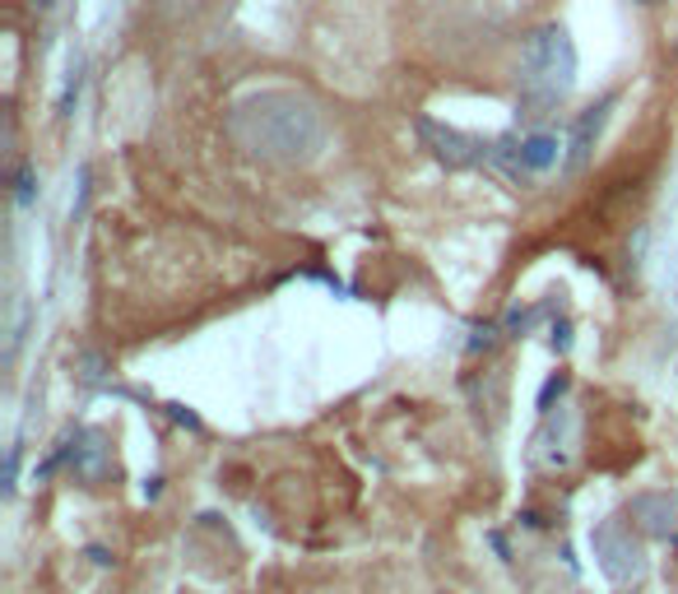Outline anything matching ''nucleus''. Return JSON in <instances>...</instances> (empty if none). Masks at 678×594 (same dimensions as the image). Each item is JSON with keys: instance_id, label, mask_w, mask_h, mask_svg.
<instances>
[{"instance_id": "f257e3e1", "label": "nucleus", "mask_w": 678, "mask_h": 594, "mask_svg": "<svg viewBox=\"0 0 678 594\" xmlns=\"http://www.w3.org/2000/svg\"><path fill=\"white\" fill-rule=\"evenodd\" d=\"M233 135L260 159L274 163H307L325 145V121L298 94H260L233 108Z\"/></svg>"}, {"instance_id": "f03ea898", "label": "nucleus", "mask_w": 678, "mask_h": 594, "mask_svg": "<svg viewBox=\"0 0 678 594\" xmlns=\"http://www.w3.org/2000/svg\"><path fill=\"white\" fill-rule=\"evenodd\" d=\"M577 89V42L563 24H544L520 38V94L534 108H558Z\"/></svg>"}, {"instance_id": "7ed1b4c3", "label": "nucleus", "mask_w": 678, "mask_h": 594, "mask_svg": "<svg viewBox=\"0 0 678 594\" xmlns=\"http://www.w3.org/2000/svg\"><path fill=\"white\" fill-rule=\"evenodd\" d=\"M489 159L507 163L511 177H544V172L558 168V159H563V139H558V131H530L520 139H497V149Z\"/></svg>"}, {"instance_id": "20e7f679", "label": "nucleus", "mask_w": 678, "mask_h": 594, "mask_svg": "<svg viewBox=\"0 0 678 594\" xmlns=\"http://www.w3.org/2000/svg\"><path fill=\"white\" fill-rule=\"evenodd\" d=\"M590 544H595V562L604 567L608 581H637L646 571V557L632 544V534L622 530V520H604Z\"/></svg>"}, {"instance_id": "39448f33", "label": "nucleus", "mask_w": 678, "mask_h": 594, "mask_svg": "<svg viewBox=\"0 0 678 594\" xmlns=\"http://www.w3.org/2000/svg\"><path fill=\"white\" fill-rule=\"evenodd\" d=\"M608 108H614V94L600 98L595 108H585L577 116L571 139H567V172H581L590 163V153H595V145H600V131H604V121H608Z\"/></svg>"}, {"instance_id": "423d86ee", "label": "nucleus", "mask_w": 678, "mask_h": 594, "mask_svg": "<svg viewBox=\"0 0 678 594\" xmlns=\"http://www.w3.org/2000/svg\"><path fill=\"white\" fill-rule=\"evenodd\" d=\"M419 135L432 145V153L446 163V168H474L483 163V145L479 139H469L460 131H442V126H432V121H419Z\"/></svg>"}, {"instance_id": "0eeeda50", "label": "nucleus", "mask_w": 678, "mask_h": 594, "mask_svg": "<svg viewBox=\"0 0 678 594\" xmlns=\"http://www.w3.org/2000/svg\"><path fill=\"white\" fill-rule=\"evenodd\" d=\"M632 516H637V525L655 534V539H669L678 530V502L669 493H641L632 497Z\"/></svg>"}, {"instance_id": "6e6552de", "label": "nucleus", "mask_w": 678, "mask_h": 594, "mask_svg": "<svg viewBox=\"0 0 678 594\" xmlns=\"http://www.w3.org/2000/svg\"><path fill=\"white\" fill-rule=\"evenodd\" d=\"M14 200L20 205H33V172L20 168V177H14Z\"/></svg>"}, {"instance_id": "1a4fd4ad", "label": "nucleus", "mask_w": 678, "mask_h": 594, "mask_svg": "<svg viewBox=\"0 0 678 594\" xmlns=\"http://www.w3.org/2000/svg\"><path fill=\"white\" fill-rule=\"evenodd\" d=\"M163 5H186V0H163Z\"/></svg>"}]
</instances>
